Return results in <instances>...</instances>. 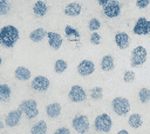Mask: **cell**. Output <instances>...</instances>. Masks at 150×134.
<instances>
[{
  "mask_svg": "<svg viewBox=\"0 0 150 134\" xmlns=\"http://www.w3.org/2000/svg\"><path fill=\"white\" fill-rule=\"evenodd\" d=\"M46 36H47V32H46V29L42 28V27L35 28V29L32 31L30 34H29V39H30L33 42H40V41L43 40Z\"/></svg>",
  "mask_w": 150,
  "mask_h": 134,
  "instance_id": "cell-19",
  "label": "cell"
},
{
  "mask_svg": "<svg viewBox=\"0 0 150 134\" xmlns=\"http://www.w3.org/2000/svg\"><path fill=\"white\" fill-rule=\"evenodd\" d=\"M146 49L143 46H137L132 49L130 55V65L131 67H139L142 66L146 60Z\"/></svg>",
  "mask_w": 150,
  "mask_h": 134,
  "instance_id": "cell-4",
  "label": "cell"
},
{
  "mask_svg": "<svg viewBox=\"0 0 150 134\" xmlns=\"http://www.w3.org/2000/svg\"><path fill=\"white\" fill-rule=\"evenodd\" d=\"M103 13L108 18H116V16H118L120 13H121V5H120V2L116 1V0L108 1V4L103 7Z\"/></svg>",
  "mask_w": 150,
  "mask_h": 134,
  "instance_id": "cell-10",
  "label": "cell"
},
{
  "mask_svg": "<svg viewBox=\"0 0 150 134\" xmlns=\"http://www.w3.org/2000/svg\"><path fill=\"white\" fill-rule=\"evenodd\" d=\"M64 32H66V35H67V36L73 35V36H75L76 39H79V38H80V33L77 32V29L73 28V27H71V26H69V25H67V26L64 27Z\"/></svg>",
  "mask_w": 150,
  "mask_h": 134,
  "instance_id": "cell-29",
  "label": "cell"
},
{
  "mask_svg": "<svg viewBox=\"0 0 150 134\" xmlns=\"http://www.w3.org/2000/svg\"><path fill=\"white\" fill-rule=\"evenodd\" d=\"M4 127H5V126H4V123H2V121L0 120V129H2Z\"/></svg>",
  "mask_w": 150,
  "mask_h": 134,
  "instance_id": "cell-36",
  "label": "cell"
},
{
  "mask_svg": "<svg viewBox=\"0 0 150 134\" xmlns=\"http://www.w3.org/2000/svg\"><path fill=\"white\" fill-rule=\"evenodd\" d=\"M94 69H95V65L91 60H82L77 65V72L81 76H88L93 74Z\"/></svg>",
  "mask_w": 150,
  "mask_h": 134,
  "instance_id": "cell-12",
  "label": "cell"
},
{
  "mask_svg": "<svg viewBox=\"0 0 150 134\" xmlns=\"http://www.w3.org/2000/svg\"><path fill=\"white\" fill-rule=\"evenodd\" d=\"M81 5L79 2H69L66 7H64V14L68 15V16H77L80 13H81Z\"/></svg>",
  "mask_w": 150,
  "mask_h": 134,
  "instance_id": "cell-15",
  "label": "cell"
},
{
  "mask_svg": "<svg viewBox=\"0 0 150 134\" xmlns=\"http://www.w3.org/2000/svg\"><path fill=\"white\" fill-rule=\"evenodd\" d=\"M68 65H67V61L66 60H62V59H59L55 61L54 63V71L56 73H63L66 69H67Z\"/></svg>",
  "mask_w": 150,
  "mask_h": 134,
  "instance_id": "cell-25",
  "label": "cell"
},
{
  "mask_svg": "<svg viewBox=\"0 0 150 134\" xmlns=\"http://www.w3.org/2000/svg\"><path fill=\"white\" fill-rule=\"evenodd\" d=\"M11 99V87L7 83H1L0 85V100L4 102L9 101Z\"/></svg>",
  "mask_w": 150,
  "mask_h": 134,
  "instance_id": "cell-23",
  "label": "cell"
},
{
  "mask_svg": "<svg viewBox=\"0 0 150 134\" xmlns=\"http://www.w3.org/2000/svg\"><path fill=\"white\" fill-rule=\"evenodd\" d=\"M111 127H112V120L108 114L103 113L95 118L94 128L98 133H108V132H110Z\"/></svg>",
  "mask_w": 150,
  "mask_h": 134,
  "instance_id": "cell-2",
  "label": "cell"
},
{
  "mask_svg": "<svg viewBox=\"0 0 150 134\" xmlns=\"http://www.w3.org/2000/svg\"><path fill=\"white\" fill-rule=\"evenodd\" d=\"M135 78H136V75H135V72L134 71H127L125 73H124V75H123V80H124V82H132L134 80H135Z\"/></svg>",
  "mask_w": 150,
  "mask_h": 134,
  "instance_id": "cell-30",
  "label": "cell"
},
{
  "mask_svg": "<svg viewBox=\"0 0 150 134\" xmlns=\"http://www.w3.org/2000/svg\"><path fill=\"white\" fill-rule=\"evenodd\" d=\"M19 39V31L15 26L7 25L0 29V43L6 48H12Z\"/></svg>",
  "mask_w": 150,
  "mask_h": 134,
  "instance_id": "cell-1",
  "label": "cell"
},
{
  "mask_svg": "<svg viewBox=\"0 0 150 134\" xmlns=\"http://www.w3.org/2000/svg\"><path fill=\"white\" fill-rule=\"evenodd\" d=\"M132 32L137 35H146L150 33V21L144 18V16H141L137 19L134 28H132Z\"/></svg>",
  "mask_w": 150,
  "mask_h": 134,
  "instance_id": "cell-7",
  "label": "cell"
},
{
  "mask_svg": "<svg viewBox=\"0 0 150 134\" xmlns=\"http://www.w3.org/2000/svg\"><path fill=\"white\" fill-rule=\"evenodd\" d=\"M149 4H150L149 0H137L136 1V6L138 8H145V7H148Z\"/></svg>",
  "mask_w": 150,
  "mask_h": 134,
  "instance_id": "cell-32",
  "label": "cell"
},
{
  "mask_svg": "<svg viewBox=\"0 0 150 134\" xmlns=\"http://www.w3.org/2000/svg\"><path fill=\"white\" fill-rule=\"evenodd\" d=\"M47 39L49 46L54 49H59L62 45V36L56 32H47Z\"/></svg>",
  "mask_w": 150,
  "mask_h": 134,
  "instance_id": "cell-14",
  "label": "cell"
},
{
  "mask_svg": "<svg viewBox=\"0 0 150 134\" xmlns=\"http://www.w3.org/2000/svg\"><path fill=\"white\" fill-rule=\"evenodd\" d=\"M114 40H115V43L117 45V47L121 48V49H125L129 46V43H130L129 35L125 32H118V33H116Z\"/></svg>",
  "mask_w": 150,
  "mask_h": 134,
  "instance_id": "cell-13",
  "label": "cell"
},
{
  "mask_svg": "<svg viewBox=\"0 0 150 134\" xmlns=\"http://www.w3.org/2000/svg\"><path fill=\"white\" fill-rule=\"evenodd\" d=\"M100 65H101L102 71H105V72L112 71V69H114V66H115L112 55H109V54H108V55H104V56L102 58Z\"/></svg>",
  "mask_w": 150,
  "mask_h": 134,
  "instance_id": "cell-20",
  "label": "cell"
},
{
  "mask_svg": "<svg viewBox=\"0 0 150 134\" xmlns=\"http://www.w3.org/2000/svg\"><path fill=\"white\" fill-rule=\"evenodd\" d=\"M128 123L130 125V127L132 128H139L143 123V120H142V115L138 114V113H134L131 114L129 118H128Z\"/></svg>",
  "mask_w": 150,
  "mask_h": 134,
  "instance_id": "cell-22",
  "label": "cell"
},
{
  "mask_svg": "<svg viewBox=\"0 0 150 134\" xmlns=\"http://www.w3.org/2000/svg\"><path fill=\"white\" fill-rule=\"evenodd\" d=\"M48 11V6L45 1H41V0H38L34 2V6H33V12L36 16H43L46 15Z\"/></svg>",
  "mask_w": 150,
  "mask_h": 134,
  "instance_id": "cell-18",
  "label": "cell"
},
{
  "mask_svg": "<svg viewBox=\"0 0 150 134\" xmlns=\"http://www.w3.org/2000/svg\"><path fill=\"white\" fill-rule=\"evenodd\" d=\"M30 133L32 134H46L47 133V123L43 120L38 121L36 123H34L32 126Z\"/></svg>",
  "mask_w": 150,
  "mask_h": 134,
  "instance_id": "cell-21",
  "label": "cell"
},
{
  "mask_svg": "<svg viewBox=\"0 0 150 134\" xmlns=\"http://www.w3.org/2000/svg\"><path fill=\"white\" fill-rule=\"evenodd\" d=\"M30 71L27 68V67H23V66H19L16 67V69L14 71V76L15 79L20 80V81H26L28 79H30Z\"/></svg>",
  "mask_w": 150,
  "mask_h": 134,
  "instance_id": "cell-16",
  "label": "cell"
},
{
  "mask_svg": "<svg viewBox=\"0 0 150 134\" xmlns=\"http://www.w3.org/2000/svg\"><path fill=\"white\" fill-rule=\"evenodd\" d=\"M100 27H101V22H100L98 19H96V18H91V19L89 20V22H88V28H89L91 32L97 31Z\"/></svg>",
  "mask_w": 150,
  "mask_h": 134,
  "instance_id": "cell-27",
  "label": "cell"
},
{
  "mask_svg": "<svg viewBox=\"0 0 150 134\" xmlns=\"http://www.w3.org/2000/svg\"><path fill=\"white\" fill-rule=\"evenodd\" d=\"M111 106H112L114 112L117 115H121V116L127 115L130 110V102L127 98H122V96L114 98L112 102H111Z\"/></svg>",
  "mask_w": 150,
  "mask_h": 134,
  "instance_id": "cell-3",
  "label": "cell"
},
{
  "mask_svg": "<svg viewBox=\"0 0 150 134\" xmlns=\"http://www.w3.org/2000/svg\"><path fill=\"white\" fill-rule=\"evenodd\" d=\"M19 108L21 109L22 113L26 114L28 119H34L39 114V108H38V102L33 99H27L21 101Z\"/></svg>",
  "mask_w": 150,
  "mask_h": 134,
  "instance_id": "cell-5",
  "label": "cell"
},
{
  "mask_svg": "<svg viewBox=\"0 0 150 134\" xmlns=\"http://www.w3.org/2000/svg\"><path fill=\"white\" fill-rule=\"evenodd\" d=\"M1 63H2V59L0 58V66H1Z\"/></svg>",
  "mask_w": 150,
  "mask_h": 134,
  "instance_id": "cell-37",
  "label": "cell"
},
{
  "mask_svg": "<svg viewBox=\"0 0 150 134\" xmlns=\"http://www.w3.org/2000/svg\"><path fill=\"white\" fill-rule=\"evenodd\" d=\"M11 9V4L6 0H0V14L5 15L9 12Z\"/></svg>",
  "mask_w": 150,
  "mask_h": 134,
  "instance_id": "cell-28",
  "label": "cell"
},
{
  "mask_svg": "<svg viewBox=\"0 0 150 134\" xmlns=\"http://www.w3.org/2000/svg\"><path fill=\"white\" fill-rule=\"evenodd\" d=\"M49 79H47L43 75H36L30 82V87L38 92H46L49 88Z\"/></svg>",
  "mask_w": 150,
  "mask_h": 134,
  "instance_id": "cell-8",
  "label": "cell"
},
{
  "mask_svg": "<svg viewBox=\"0 0 150 134\" xmlns=\"http://www.w3.org/2000/svg\"><path fill=\"white\" fill-rule=\"evenodd\" d=\"M86 91L82 86L80 85H74L71 86L69 93H68V98L70 99V101L73 102H81L86 99Z\"/></svg>",
  "mask_w": 150,
  "mask_h": 134,
  "instance_id": "cell-9",
  "label": "cell"
},
{
  "mask_svg": "<svg viewBox=\"0 0 150 134\" xmlns=\"http://www.w3.org/2000/svg\"><path fill=\"white\" fill-rule=\"evenodd\" d=\"M71 125H73V128L77 133L84 134L89 129V119H88V116H86L83 114H79V115H76V116L73 118Z\"/></svg>",
  "mask_w": 150,
  "mask_h": 134,
  "instance_id": "cell-6",
  "label": "cell"
},
{
  "mask_svg": "<svg viewBox=\"0 0 150 134\" xmlns=\"http://www.w3.org/2000/svg\"><path fill=\"white\" fill-rule=\"evenodd\" d=\"M103 96V88L97 86V87H94L90 89V98L93 100H101Z\"/></svg>",
  "mask_w": 150,
  "mask_h": 134,
  "instance_id": "cell-26",
  "label": "cell"
},
{
  "mask_svg": "<svg viewBox=\"0 0 150 134\" xmlns=\"http://www.w3.org/2000/svg\"><path fill=\"white\" fill-rule=\"evenodd\" d=\"M46 113L50 119H55L61 113V105L59 102H52L46 107Z\"/></svg>",
  "mask_w": 150,
  "mask_h": 134,
  "instance_id": "cell-17",
  "label": "cell"
},
{
  "mask_svg": "<svg viewBox=\"0 0 150 134\" xmlns=\"http://www.w3.org/2000/svg\"><path fill=\"white\" fill-rule=\"evenodd\" d=\"M97 2H98V4H100V5H102V6H103V7H104V6H105V5H107V4H108V0H98V1H97Z\"/></svg>",
  "mask_w": 150,
  "mask_h": 134,
  "instance_id": "cell-34",
  "label": "cell"
},
{
  "mask_svg": "<svg viewBox=\"0 0 150 134\" xmlns=\"http://www.w3.org/2000/svg\"><path fill=\"white\" fill-rule=\"evenodd\" d=\"M21 115H22V112H21L20 108L11 110V112L6 115L5 125H6L7 127H15V126H18V123L20 122Z\"/></svg>",
  "mask_w": 150,
  "mask_h": 134,
  "instance_id": "cell-11",
  "label": "cell"
},
{
  "mask_svg": "<svg viewBox=\"0 0 150 134\" xmlns=\"http://www.w3.org/2000/svg\"><path fill=\"white\" fill-rule=\"evenodd\" d=\"M90 42L93 45H98L101 42V35L97 32H93L90 35Z\"/></svg>",
  "mask_w": 150,
  "mask_h": 134,
  "instance_id": "cell-31",
  "label": "cell"
},
{
  "mask_svg": "<svg viewBox=\"0 0 150 134\" xmlns=\"http://www.w3.org/2000/svg\"><path fill=\"white\" fill-rule=\"evenodd\" d=\"M117 134H130V133H129L127 129H121V130L117 132Z\"/></svg>",
  "mask_w": 150,
  "mask_h": 134,
  "instance_id": "cell-35",
  "label": "cell"
},
{
  "mask_svg": "<svg viewBox=\"0 0 150 134\" xmlns=\"http://www.w3.org/2000/svg\"><path fill=\"white\" fill-rule=\"evenodd\" d=\"M53 134H70V130H69L68 127H60Z\"/></svg>",
  "mask_w": 150,
  "mask_h": 134,
  "instance_id": "cell-33",
  "label": "cell"
},
{
  "mask_svg": "<svg viewBox=\"0 0 150 134\" xmlns=\"http://www.w3.org/2000/svg\"><path fill=\"white\" fill-rule=\"evenodd\" d=\"M138 99L142 103H146L150 101V88L148 87H142L138 92Z\"/></svg>",
  "mask_w": 150,
  "mask_h": 134,
  "instance_id": "cell-24",
  "label": "cell"
}]
</instances>
